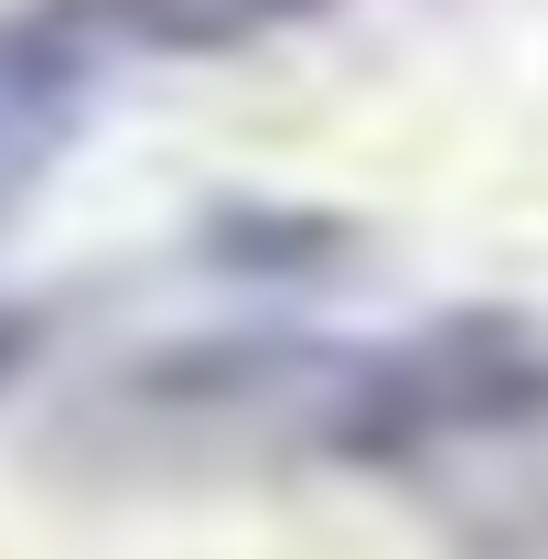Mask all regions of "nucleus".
Listing matches in <instances>:
<instances>
[{
    "mask_svg": "<svg viewBox=\"0 0 548 559\" xmlns=\"http://www.w3.org/2000/svg\"><path fill=\"white\" fill-rule=\"evenodd\" d=\"M334 0H55V22L75 33V55L108 66H194V55H248L290 22H312Z\"/></svg>",
    "mask_w": 548,
    "mask_h": 559,
    "instance_id": "nucleus-2",
    "label": "nucleus"
},
{
    "mask_svg": "<svg viewBox=\"0 0 548 559\" xmlns=\"http://www.w3.org/2000/svg\"><path fill=\"white\" fill-rule=\"evenodd\" d=\"M22 345H33V323H22V312H0V377L22 366Z\"/></svg>",
    "mask_w": 548,
    "mask_h": 559,
    "instance_id": "nucleus-4",
    "label": "nucleus"
},
{
    "mask_svg": "<svg viewBox=\"0 0 548 559\" xmlns=\"http://www.w3.org/2000/svg\"><path fill=\"white\" fill-rule=\"evenodd\" d=\"M119 430L194 463H344L441 506L474 549L548 559V323L452 301L398 334H226L119 388Z\"/></svg>",
    "mask_w": 548,
    "mask_h": 559,
    "instance_id": "nucleus-1",
    "label": "nucleus"
},
{
    "mask_svg": "<svg viewBox=\"0 0 548 559\" xmlns=\"http://www.w3.org/2000/svg\"><path fill=\"white\" fill-rule=\"evenodd\" d=\"M86 86H97V66L75 55V33L55 22V0L0 11V183L55 151V130L75 119Z\"/></svg>",
    "mask_w": 548,
    "mask_h": 559,
    "instance_id": "nucleus-3",
    "label": "nucleus"
}]
</instances>
